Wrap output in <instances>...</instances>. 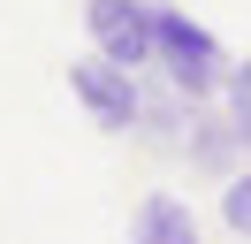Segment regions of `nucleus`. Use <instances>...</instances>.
Masks as SVG:
<instances>
[{"label": "nucleus", "instance_id": "6", "mask_svg": "<svg viewBox=\"0 0 251 244\" xmlns=\"http://www.w3.org/2000/svg\"><path fill=\"white\" fill-rule=\"evenodd\" d=\"M183 160L228 183V176H236V160H244V145H236V130H228L221 115H205V107H198V115H190V137H183Z\"/></svg>", "mask_w": 251, "mask_h": 244}, {"label": "nucleus", "instance_id": "3", "mask_svg": "<svg viewBox=\"0 0 251 244\" xmlns=\"http://www.w3.org/2000/svg\"><path fill=\"white\" fill-rule=\"evenodd\" d=\"M69 99H76L107 137H129V130H137V107H145L137 99V76H122L114 61H99V54L69 61Z\"/></svg>", "mask_w": 251, "mask_h": 244}, {"label": "nucleus", "instance_id": "8", "mask_svg": "<svg viewBox=\"0 0 251 244\" xmlns=\"http://www.w3.org/2000/svg\"><path fill=\"white\" fill-rule=\"evenodd\" d=\"M221 229L251 244V168H236V176L221 183Z\"/></svg>", "mask_w": 251, "mask_h": 244}, {"label": "nucleus", "instance_id": "2", "mask_svg": "<svg viewBox=\"0 0 251 244\" xmlns=\"http://www.w3.org/2000/svg\"><path fill=\"white\" fill-rule=\"evenodd\" d=\"M84 38L122 76L152 69V0H84Z\"/></svg>", "mask_w": 251, "mask_h": 244}, {"label": "nucleus", "instance_id": "1", "mask_svg": "<svg viewBox=\"0 0 251 244\" xmlns=\"http://www.w3.org/2000/svg\"><path fill=\"white\" fill-rule=\"evenodd\" d=\"M152 69L168 92H183L190 107H213L221 84H228V46L213 38V30L198 23L190 8H168V0H152Z\"/></svg>", "mask_w": 251, "mask_h": 244}, {"label": "nucleus", "instance_id": "7", "mask_svg": "<svg viewBox=\"0 0 251 244\" xmlns=\"http://www.w3.org/2000/svg\"><path fill=\"white\" fill-rule=\"evenodd\" d=\"M221 122L236 130V145L251 152V61H236L228 84H221Z\"/></svg>", "mask_w": 251, "mask_h": 244}, {"label": "nucleus", "instance_id": "4", "mask_svg": "<svg viewBox=\"0 0 251 244\" xmlns=\"http://www.w3.org/2000/svg\"><path fill=\"white\" fill-rule=\"evenodd\" d=\"M137 137L145 145H160V152H183V137H190V115H198V107L183 99V92H168V84H145L137 76Z\"/></svg>", "mask_w": 251, "mask_h": 244}, {"label": "nucleus", "instance_id": "5", "mask_svg": "<svg viewBox=\"0 0 251 244\" xmlns=\"http://www.w3.org/2000/svg\"><path fill=\"white\" fill-rule=\"evenodd\" d=\"M129 244H205V237H198V214L175 191H145L129 214Z\"/></svg>", "mask_w": 251, "mask_h": 244}]
</instances>
